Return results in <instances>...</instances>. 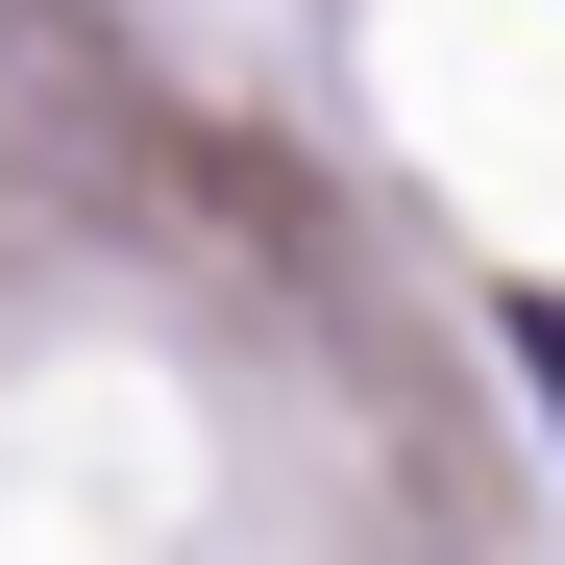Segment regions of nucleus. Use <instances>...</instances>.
<instances>
[{
    "mask_svg": "<svg viewBox=\"0 0 565 565\" xmlns=\"http://www.w3.org/2000/svg\"><path fill=\"white\" fill-rule=\"evenodd\" d=\"M516 369H541V418H565V296H516Z\"/></svg>",
    "mask_w": 565,
    "mask_h": 565,
    "instance_id": "1",
    "label": "nucleus"
}]
</instances>
